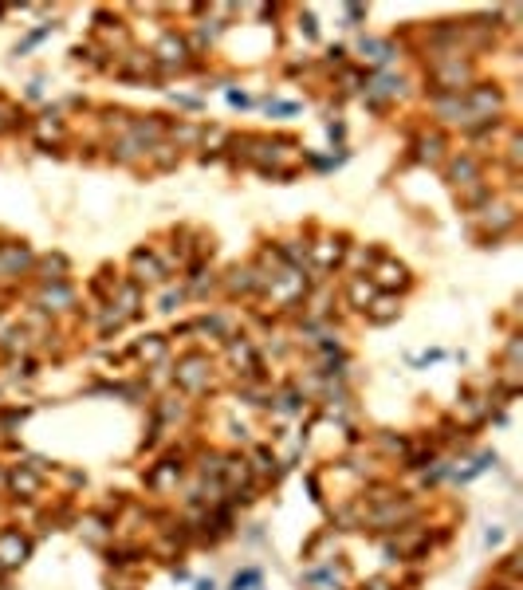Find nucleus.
Instances as JSON below:
<instances>
[{
	"label": "nucleus",
	"instance_id": "1",
	"mask_svg": "<svg viewBox=\"0 0 523 590\" xmlns=\"http://www.w3.org/2000/svg\"><path fill=\"white\" fill-rule=\"evenodd\" d=\"M433 79H437V91L441 95H460L473 87V63L468 59H441L437 68H433Z\"/></svg>",
	"mask_w": 523,
	"mask_h": 590
},
{
	"label": "nucleus",
	"instance_id": "2",
	"mask_svg": "<svg viewBox=\"0 0 523 590\" xmlns=\"http://www.w3.org/2000/svg\"><path fill=\"white\" fill-rule=\"evenodd\" d=\"M178 386H185L189 394H201V390H209V358H201V354H189L185 363L178 366Z\"/></svg>",
	"mask_w": 523,
	"mask_h": 590
},
{
	"label": "nucleus",
	"instance_id": "3",
	"mask_svg": "<svg viewBox=\"0 0 523 590\" xmlns=\"http://www.w3.org/2000/svg\"><path fill=\"white\" fill-rule=\"evenodd\" d=\"M153 63H161V68H185V63H189V48H185V40L169 32L166 40L158 43V55H153Z\"/></svg>",
	"mask_w": 523,
	"mask_h": 590
},
{
	"label": "nucleus",
	"instance_id": "4",
	"mask_svg": "<svg viewBox=\"0 0 523 590\" xmlns=\"http://www.w3.org/2000/svg\"><path fill=\"white\" fill-rule=\"evenodd\" d=\"M448 181L453 186H476L480 181V161L473 154H460V158L448 161Z\"/></svg>",
	"mask_w": 523,
	"mask_h": 590
},
{
	"label": "nucleus",
	"instance_id": "5",
	"mask_svg": "<svg viewBox=\"0 0 523 590\" xmlns=\"http://www.w3.org/2000/svg\"><path fill=\"white\" fill-rule=\"evenodd\" d=\"M130 264H134V279H138V284H161V279H166V268H161L158 256L146 252V248H138Z\"/></svg>",
	"mask_w": 523,
	"mask_h": 590
},
{
	"label": "nucleus",
	"instance_id": "6",
	"mask_svg": "<svg viewBox=\"0 0 523 590\" xmlns=\"http://www.w3.org/2000/svg\"><path fill=\"white\" fill-rule=\"evenodd\" d=\"M28 559V540L20 531H4L0 535V567H16Z\"/></svg>",
	"mask_w": 523,
	"mask_h": 590
},
{
	"label": "nucleus",
	"instance_id": "7",
	"mask_svg": "<svg viewBox=\"0 0 523 590\" xmlns=\"http://www.w3.org/2000/svg\"><path fill=\"white\" fill-rule=\"evenodd\" d=\"M307 252H311V260H315V268H335L338 260H343V252H346V245L343 240H315V245H307Z\"/></svg>",
	"mask_w": 523,
	"mask_h": 590
},
{
	"label": "nucleus",
	"instance_id": "8",
	"mask_svg": "<svg viewBox=\"0 0 523 590\" xmlns=\"http://www.w3.org/2000/svg\"><path fill=\"white\" fill-rule=\"evenodd\" d=\"M36 138H40V146H48V142H63V138H68V127H63V118H60V114H40V118H36Z\"/></svg>",
	"mask_w": 523,
	"mask_h": 590
},
{
	"label": "nucleus",
	"instance_id": "9",
	"mask_svg": "<svg viewBox=\"0 0 523 590\" xmlns=\"http://www.w3.org/2000/svg\"><path fill=\"white\" fill-rule=\"evenodd\" d=\"M370 284H374V287H405V284H409V276H405L401 264H394V260H378V272H374Z\"/></svg>",
	"mask_w": 523,
	"mask_h": 590
},
{
	"label": "nucleus",
	"instance_id": "10",
	"mask_svg": "<svg viewBox=\"0 0 523 590\" xmlns=\"http://www.w3.org/2000/svg\"><path fill=\"white\" fill-rule=\"evenodd\" d=\"M417 158L421 161H441L445 158V138L433 130V134H425V138H417Z\"/></svg>",
	"mask_w": 523,
	"mask_h": 590
},
{
	"label": "nucleus",
	"instance_id": "11",
	"mask_svg": "<svg viewBox=\"0 0 523 590\" xmlns=\"http://www.w3.org/2000/svg\"><path fill=\"white\" fill-rule=\"evenodd\" d=\"M374 291H378V287H374L366 276H355V279H350V304H355V307H366V304L374 299Z\"/></svg>",
	"mask_w": 523,
	"mask_h": 590
},
{
	"label": "nucleus",
	"instance_id": "12",
	"mask_svg": "<svg viewBox=\"0 0 523 590\" xmlns=\"http://www.w3.org/2000/svg\"><path fill=\"white\" fill-rule=\"evenodd\" d=\"M138 354H142V358H150V363H158L161 354H166V343H161V338H150V343L138 346Z\"/></svg>",
	"mask_w": 523,
	"mask_h": 590
},
{
	"label": "nucleus",
	"instance_id": "13",
	"mask_svg": "<svg viewBox=\"0 0 523 590\" xmlns=\"http://www.w3.org/2000/svg\"><path fill=\"white\" fill-rule=\"evenodd\" d=\"M12 488H16V492H36V488H40V481H36V476H28V472H12Z\"/></svg>",
	"mask_w": 523,
	"mask_h": 590
}]
</instances>
